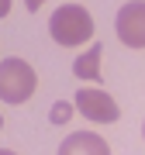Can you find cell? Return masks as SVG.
I'll return each instance as SVG.
<instances>
[{"instance_id": "6da1fadb", "label": "cell", "mask_w": 145, "mask_h": 155, "mask_svg": "<svg viewBox=\"0 0 145 155\" xmlns=\"http://www.w3.org/2000/svg\"><path fill=\"white\" fill-rule=\"evenodd\" d=\"M49 35L56 38V45H66V48L83 45V41L93 38V17L79 4H62L49 17Z\"/></svg>"}, {"instance_id": "7a4b0ae2", "label": "cell", "mask_w": 145, "mask_h": 155, "mask_svg": "<svg viewBox=\"0 0 145 155\" xmlns=\"http://www.w3.org/2000/svg\"><path fill=\"white\" fill-rule=\"evenodd\" d=\"M35 86H38V76H35V69L28 66L24 59H4L0 62V97L7 100V104H24Z\"/></svg>"}, {"instance_id": "3957f363", "label": "cell", "mask_w": 145, "mask_h": 155, "mask_svg": "<svg viewBox=\"0 0 145 155\" xmlns=\"http://www.w3.org/2000/svg\"><path fill=\"white\" fill-rule=\"evenodd\" d=\"M76 110L86 117V121L93 124H114L117 117H121V107L114 104L111 93H104V90H79L76 97Z\"/></svg>"}, {"instance_id": "277c9868", "label": "cell", "mask_w": 145, "mask_h": 155, "mask_svg": "<svg viewBox=\"0 0 145 155\" xmlns=\"http://www.w3.org/2000/svg\"><path fill=\"white\" fill-rule=\"evenodd\" d=\"M117 38L128 48H145V4H124L117 11Z\"/></svg>"}, {"instance_id": "5b68a950", "label": "cell", "mask_w": 145, "mask_h": 155, "mask_svg": "<svg viewBox=\"0 0 145 155\" xmlns=\"http://www.w3.org/2000/svg\"><path fill=\"white\" fill-rule=\"evenodd\" d=\"M59 155H111V145L93 131H72L59 145Z\"/></svg>"}, {"instance_id": "8992f818", "label": "cell", "mask_w": 145, "mask_h": 155, "mask_svg": "<svg viewBox=\"0 0 145 155\" xmlns=\"http://www.w3.org/2000/svg\"><path fill=\"white\" fill-rule=\"evenodd\" d=\"M100 55H104V45H90V48L72 62V72H76L79 79H100Z\"/></svg>"}, {"instance_id": "52a82bcc", "label": "cell", "mask_w": 145, "mask_h": 155, "mask_svg": "<svg viewBox=\"0 0 145 155\" xmlns=\"http://www.w3.org/2000/svg\"><path fill=\"white\" fill-rule=\"evenodd\" d=\"M72 110H76V104H56V107L49 110V121H52V124H66L69 117H72Z\"/></svg>"}, {"instance_id": "ba28073f", "label": "cell", "mask_w": 145, "mask_h": 155, "mask_svg": "<svg viewBox=\"0 0 145 155\" xmlns=\"http://www.w3.org/2000/svg\"><path fill=\"white\" fill-rule=\"evenodd\" d=\"M0 155H17V152H11V148H4V152H0Z\"/></svg>"}, {"instance_id": "9c48e42d", "label": "cell", "mask_w": 145, "mask_h": 155, "mask_svg": "<svg viewBox=\"0 0 145 155\" xmlns=\"http://www.w3.org/2000/svg\"><path fill=\"white\" fill-rule=\"evenodd\" d=\"M142 131H145V124H142Z\"/></svg>"}]
</instances>
